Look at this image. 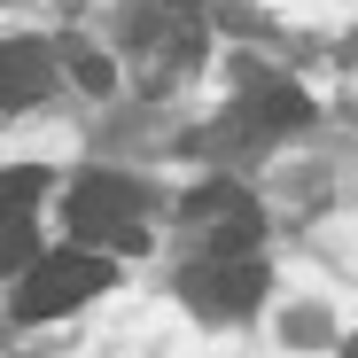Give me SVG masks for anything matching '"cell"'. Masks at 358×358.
<instances>
[{"label":"cell","mask_w":358,"mask_h":358,"mask_svg":"<svg viewBox=\"0 0 358 358\" xmlns=\"http://www.w3.org/2000/svg\"><path fill=\"white\" fill-rule=\"evenodd\" d=\"M109 280H117V265H109L101 250H55V257L24 265V280H16V312H24V320H63V312L86 304V296H101Z\"/></svg>","instance_id":"6da1fadb"},{"label":"cell","mask_w":358,"mask_h":358,"mask_svg":"<svg viewBox=\"0 0 358 358\" xmlns=\"http://www.w3.org/2000/svg\"><path fill=\"white\" fill-rule=\"evenodd\" d=\"M71 234L86 250H141L148 234V210H141V187L117 171H86L71 187Z\"/></svg>","instance_id":"7a4b0ae2"},{"label":"cell","mask_w":358,"mask_h":358,"mask_svg":"<svg viewBox=\"0 0 358 358\" xmlns=\"http://www.w3.org/2000/svg\"><path fill=\"white\" fill-rule=\"evenodd\" d=\"M187 218H195V234L210 242V257H250V242L265 234L257 203L234 187V179H210V187H195V195H187Z\"/></svg>","instance_id":"3957f363"},{"label":"cell","mask_w":358,"mask_h":358,"mask_svg":"<svg viewBox=\"0 0 358 358\" xmlns=\"http://www.w3.org/2000/svg\"><path fill=\"white\" fill-rule=\"evenodd\" d=\"M187 304L210 312V320H242L265 304V265L257 257H203L187 273Z\"/></svg>","instance_id":"277c9868"},{"label":"cell","mask_w":358,"mask_h":358,"mask_svg":"<svg viewBox=\"0 0 358 358\" xmlns=\"http://www.w3.org/2000/svg\"><path fill=\"white\" fill-rule=\"evenodd\" d=\"M39 195H47V171L16 164V171H0V273H24L39 265Z\"/></svg>","instance_id":"5b68a950"},{"label":"cell","mask_w":358,"mask_h":358,"mask_svg":"<svg viewBox=\"0 0 358 358\" xmlns=\"http://www.w3.org/2000/svg\"><path fill=\"white\" fill-rule=\"evenodd\" d=\"M55 86V55L39 39H0V109H31Z\"/></svg>","instance_id":"8992f818"},{"label":"cell","mask_w":358,"mask_h":358,"mask_svg":"<svg viewBox=\"0 0 358 358\" xmlns=\"http://www.w3.org/2000/svg\"><path fill=\"white\" fill-rule=\"evenodd\" d=\"M242 117H257L265 133H296V125H312V101L296 94L288 78H250L242 86Z\"/></svg>","instance_id":"52a82bcc"},{"label":"cell","mask_w":358,"mask_h":358,"mask_svg":"<svg viewBox=\"0 0 358 358\" xmlns=\"http://www.w3.org/2000/svg\"><path fill=\"white\" fill-rule=\"evenodd\" d=\"M71 71H78V86H94V94L109 86V63H101L94 47H71Z\"/></svg>","instance_id":"ba28073f"},{"label":"cell","mask_w":358,"mask_h":358,"mask_svg":"<svg viewBox=\"0 0 358 358\" xmlns=\"http://www.w3.org/2000/svg\"><path fill=\"white\" fill-rule=\"evenodd\" d=\"M171 8H195V0H171Z\"/></svg>","instance_id":"9c48e42d"},{"label":"cell","mask_w":358,"mask_h":358,"mask_svg":"<svg viewBox=\"0 0 358 358\" xmlns=\"http://www.w3.org/2000/svg\"><path fill=\"white\" fill-rule=\"evenodd\" d=\"M350 358H358V343H350Z\"/></svg>","instance_id":"30bf717a"}]
</instances>
